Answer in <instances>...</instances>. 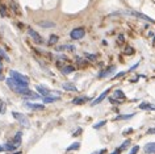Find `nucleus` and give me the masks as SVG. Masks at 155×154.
Listing matches in <instances>:
<instances>
[{"instance_id": "1", "label": "nucleus", "mask_w": 155, "mask_h": 154, "mask_svg": "<svg viewBox=\"0 0 155 154\" xmlns=\"http://www.w3.org/2000/svg\"><path fill=\"white\" fill-rule=\"evenodd\" d=\"M5 83H7V86H8L13 92L20 93V95L25 96V98H30V99H38V98H39V95L34 93L30 88H28V86H21V84H19V83L16 82L15 79L11 78V76L5 79Z\"/></svg>"}, {"instance_id": "2", "label": "nucleus", "mask_w": 155, "mask_h": 154, "mask_svg": "<svg viewBox=\"0 0 155 154\" xmlns=\"http://www.w3.org/2000/svg\"><path fill=\"white\" fill-rule=\"evenodd\" d=\"M9 76L13 78L16 82L19 83V84H21V86H28L29 84V78H28V76L20 74V73L15 71V70H11V71H9Z\"/></svg>"}, {"instance_id": "3", "label": "nucleus", "mask_w": 155, "mask_h": 154, "mask_svg": "<svg viewBox=\"0 0 155 154\" xmlns=\"http://www.w3.org/2000/svg\"><path fill=\"white\" fill-rule=\"evenodd\" d=\"M12 116L15 117L17 121L21 124L22 126H25V128H29L30 126V121H29L28 116H25L24 113H19V112H12Z\"/></svg>"}, {"instance_id": "4", "label": "nucleus", "mask_w": 155, "mask_h": 154, "mask_svg": "<svg viewBox=\"0 0 155 154\" xmlns=\"http://www.w3.org/2000/svg\"><path fill=\"white\" fill-rule=\"evenodd\" d=\"M36 90L39 92V95H42L45 98V96H61V93L59 92H54L53 90L50 88H47V87H45V86H37L36 87Z\"/></svg>"}, {"instance_id": "5", "label": "nucleus", "mask_w": 155, "mask_h": 154, "mask_svg": "<svg viewBox=\"0 0 155 154\" xmlns=\"http://www.w3.org/2000/svg\"><path fill=\"white\" fill-rule=\"evenodd\" d=\"M84 36H85L84 28H75V29H72L70 33V37L72 40H80V38H83Z\"/></svg>"}, {"instance_id": "6", "label": "nucleus", "mask_w": 155, "mask_h": 154, "mask_svg": "<svg viewBox=\"0 0 155 154\" xmlns=\"http://www.w3.org/2000/svg\"><path fill=\"white\" fill-rule=\"evenodd\" d=\"M126 13H128V15H131V16H136V17H138V19L146 20V21H149V22H154V20H153V19H150L149 16L143 15V13H139V12H136V11H128Z\"/></svg>"}, {"instance_id": "7", "label": "nucleus", "mask_w": 155, "mask_h": 154, "mask_svg": "<svg viewBox=\"0 0 155 154\" xmlns=\"http://www.w3.org/2000/svg\"><path fill=\"white\" fill-rule=\"evenodd\" d=\"M28 34L30 36V37H32L33 40H34V41L37 42V43H42V42H44V40L41 38V36H39L36 31H33L32 28H28Z\"/></svg>"}, {"instance_id": "8", "label": "nucleus", "mask_w": 155, "mask_h": 154, "mask_svg": "<svg viewBox=\"0 0 155 154\" xmlns=\"http://www.w3.org/2000/svg\"><path fill=\"white\" fill-rule=\"evenodd\" d=\"M24 105L29 109H34V111H44L45 105L44 104H36V103H24Z\"/></svg>"}, {"instance_id": "9", "label": "nucleus", "mask_w": 155, "mask_h": 154, "mask_svg": "<svg viewBox=\"0 0 155 154\" xmlns=\"http://www.w3.org/2000/svg\"><path fill=\"white\" fill-rule=\"evenodd\" d=\"M16 148H17V145H15V144H3V145H0V150H3V152H15Z\"/></svg>"}, {"instance_id": "10", "label": "nucleus", "mask_w": 155, "mask_h": 154, "mask_svg": "<svg viewBox=\"0 0 155 154\" xmlns=\"http://www.w3.org/2000/svg\"><path fill=\"white\" fill-rule=\"evenodd\" d=\"M109 91H111V90H105V91H104L103 93H101L100 96H97V98L95 99L93 102L91 103V104H92V105H97V104H100V103L103 102V100H104L105 98H107V95H108V93H109Z\"/></svg>"}, {"instance_id": "11", "label": "nucleus", "mask_w": 155, "mask_h": 154, "mask_svg": "<svg viewBox=\"0 0 155 154\" xmlns=\"http://www.w3.org/2000/svg\"><path fill=\"white\" fill-rule=\"evenodd\" d=\"M114 70H116V67H114V66H111V67L105 69L104 71L99 73V78H105V76H109L111 74H113V73H114Z\"/></svg>"}, {"instance_id": "12", "label": "nucleus", "mask_w": 155, "mask_h": 154, "mask_svg": "<svg viewBox=\"0 0 155 154\" xmlns=\"http://www.w3.org/2000/svg\"><path fill=\"white\" fill-rule=\"evenodd\" d=\"M139 109H143V111H155V104H151L149 102H143L139 104Z\"/></svg>"}, {"instance_id": "13", "label": "nucleus", "mask_w": 155, "mask_h": 154, "mask_svg": "<svg viewBox=\"0 0 155 154\" xmlns=\"http://www.w3.org/2000/svg\"><path fill=\"white\" fill-rule=\"evenodd\" d=\"M145 153L146 154H155V142H149L145 145Z\"/></svg>"}, {"instance_id": "14", "label": "nucleus", "mask_w": 155, "mask_h": 154, "mask_svg": "<svg viewBox=\"0 0 155 154\" xmlns=\"http://www.w3.org/2000/svg\"><path fill=\"white\" fill-rule=\"evenodd\" d=\"M63 90H66V91H71V92H76L78 91V88H76V86H74L72 83H63Z\"/></svg>"}, {"instance_id": "15", "label": "nucleus", "mask_w": 155, "mask_h": 154, "mask_svg": "<svg viewBox=\"0 0 155 154\" xmlns=\"http://www.w3.org/2000/svg\"><path fill=\"white\" fill-rule=\"evenodd\" d=\"M88 100H90V98H87V96H80V98H75L72 100V104H83Z\"/></svg>"}, {"instance_id": "16", "label": "nucleus", "mask_w": 155, "mask_h": 154, "mask_svg": "<svg viewBox=\"0 0 155 154\" xmlns=\"http://www.w3.org/2000/svg\"><path fill=\"white\" fill-rule=\"evenodd\" d=\"M61 99V96H45L44 98V103H54L57 100Z\"/></svg>"}, {"instance_id": "17", "label": "nucleus", "mask_w": 155, "mask_h": 154, "mask_svg": "<svg viewBox=\"0 0 155 154\" xmlns=\"http://www.w3.org/2000/svg\"><path fill=\"white\" fill-rule=\"evenodd\" d=\"M75 71V69L72 67V66H65L63 69H62V73H63V74H71V73H74Z\"/></svg>"}, {"instance_id": "18", "label": "nucleus", "mask_w": 155, "mask_h": 154, "mask_svg": "<svg viewBox=\"0 0 155 154\" xmlns=\"http://www.w3.org/2000/svg\"><path fill=\"white\" fill-rule=\"evenodd\" d=\"M79 148H80V142H74L72 145L68 146L66 150H67V152H72V150H78Z\"/></svg>"}, {"instance_id": "19", "label": "nucleus", "mask_w": 155, "mask_h": 154, "mask_svg": "<svg viewBox=\"0 0 155 154\" xmlns=\"http://www.w3.org/2000/svg\"><path fill=\"white\" fill-rule=\"evenodd\" d=\"M21 135L22 133L21 132H17V135H16V137L15 138H13V144H15V145H20V144H21Z\"/></svg>"}, {"instance_id": "20", "label": "nucleus", "mask_w": 155, "mask_h": 154, "mask_svg": "<svg viewBox=\"0 0 155 154\" xmlns=\"http://www.w3.org/2000/svg\"><path fill=\"white\" fill-rule=\"evenodd\" d=\"M114 98H118V99L124 100L125 99V93L121 91V90H116V91H114Z\"/></svg>"}, {"instance_id": "21", "label": "nucleus", "mask_w": 155, "mask_h": 154, "mask_svg": "<svg viewBox=\"0 0 155 154\" xmlns=\"http://www.w3.org/2000/svg\"><path fill=\"white\" fill-rule=\"evenodd\" d=\"M57 42H58V36L51 34L50 38H49V41H47V43L49 45H54V43H57Z\"/></svg>"}, {"instance_id": "22", "label": "nucleus", "mask_w": 155, "mask_h": 154, "mask_svg": "<svg viewBox=\"0 0 155 154\" xmlns=\"http://www.w3.org/2000/svg\"><path fill=\"white\" fill-rule=\"evenodd\" d=\"M39 25L44 26V28H53L54 26V22H49V21H41Z\"/></svg>"}, {"instance_id": "23", "label": "nucleus", "mask_w": 155, "mask_h": 154, "mask_svg": "<svg viewBox=\"0 0 155 154\" xmlns=\"http://www.w3.org/2000/svg\"><path fill=\"white\" fill-rule=\"evenodd\" d=\"M66 49H67V50H74L75 48L72 45H63V46H59L57 50H66Z\"/></svg>"}, {"instance_id": "24", "label": "nucleus", "mask_w": 155, "mask_h": 154, "mask_svg": "<svg viewBox=\"0 0 155 154\" xmlns=\"http://www.w3.org/2000/svg\"><path fill=\"white\" fill-rule=\"evenodd\" d=\"M134 115H120L116 117V120H126V119H130V117H133Z\"/></svg>"}, {"instance_id": "25", "label": "nucleus", "mask_w": 155, "mask_h": 154, "mask_svg": "<svg viewBox=\"0 0 155 154\" xmlns=\"http://www.w3.org/2000/svg\"><path fill=\"white\" fill-rule=\"evenodd\" d=\"M105 123H107V121H105V120H103V121H100L99 124H95V125H93V128H95V129L101 128V126H104V125H105Z\"/></svg>"}, {"instance_id": "26", "label": "nucleus", "mask_w": 155, "mask_h": 154, "mask_svg": "<svg viewBox=\"0 0 155 154\" xmlns=\"http://www.w3.org/2000/svg\"><path fill=\"white\" fill-rule=\"evenodd\" d=\"M138 150H139V146L136 145V146H133V148H131V150L129 152V154H137Z\"/></svg>"}, {"instance_id": "27", "label": "nucleus", "mask_w": 155, "mask_h": 154, "mask_svg": "<svg viewBox=\"0 0 155 154\" xmlns=\"http://www.w3.org/2000/svg\"><path fill=\"white\" fill-rule=\"evenodd\" d=\"M129 144H130V140H126V141H124V144H122V145H121V146H120V148H121V150L126 149V148H128V146H129Z\"/></svg>"}, {"instance_id": "28", "label": "nucleus", "mask_w": 155, "mask_h": 154, "mask_svg": "<svg viewBox=\"0 0 155 154\" xmlns=\"http://www.w3.org/2000/svg\"><path fill=\"white\" fill-rule=\"evenodd\" d=\"M0 57H4V58L7 59V61H11V59H9V57H8V55H7V54H5V53H4V52H3V50H0Z\"/></svg>"}, {"instance_id": "29", "label": "nucleus", "mask_w": 155, "mask_h": 154, "mask_svg": "<svg viewBox=\"0 0 155 154\" xmlns=\"http://www.w3.org/2000/svg\"><path fill=\"white\" fill-rule=\"evenodd\" d=\"M85 57H87V58H90V59H92V61H95V59H96V55H95V54H85Z\"/></svg>"}, {"instance_id": "30", "label": "nucleus", "mask_w": 155, "mask_h": 154, "mask_svg": "<svg viewBox=\"0 0 155 154\" xmlns=\"http://www.w3.org/2000/svg\"><path fill=\"white\" fill-rule=\"evenodd\" d=\"M0 13H1V16H5V9L3 7H0Z\"/></svg>"}, {"instance_id": "31", "label": "nucleus", "mask_w": 155, "mask_h": 154, "mask_svg": "<svg viewBox=\"0 0 155 154\" xmlns=\"http://www.w3.org/2000/svg\"><path fill=\"white\" fill-rule=\"evenodd\" d=\"M125 73H126V71H122V73H118V74H117L116 76H114V78H120V76H122V75H125Z\"/></svg>"}, {"instance_id": "32", "label": "nucleus", "mask_w": 155, "mask_h": 154, "mask_svg": "<svg viewBox=\"0 0 155 154\" xmlns=\"http://www.w3.org/2000/svg\"><path fill=\"white\" fill-rule=\"evenodd\" d=\"M120 153H121V148H118V149H116L113 153H111V154H120Z\"/></svg>"}, {"instance_id": "33", "label": "nucleus", "mask_w": 155, "mask_h": 154, "mask_svg": "<svg viewBox=\"0 0 155 154\" xmlns=\"http://www.w3.org/2000/svg\"><path fill=\"white\" fill-rule=\"evenodd\" d=\"M1 70H3V63H1V58H0V73H1Z\"/></svg>"}, {"instance_id": "34", "label": "nucleus", "mask_w": 155, "mask_h": 154, "mask_svg": "<svg viewBox=\"0 0 155 154\" xmlns=\"http://www.w3.org/2000/svg\"><path fill=\"white\" fill-rule=\"evenodd\" d=\"M12 154H21V152H13Z\"/></svg>"}]
</instances>
